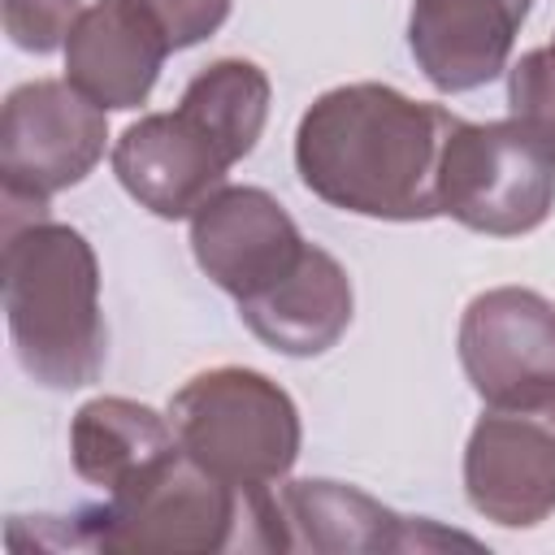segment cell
Returning <instances> with one entry per match:
<instances>
[{"instance_id":"2","label":"cell","mask_w":555,"mask_h":555,"mask_svg":"<svg viewBox=\"0 0 555 555\" xmlns=\"http://www.w3.org/2000/svg\"><path fill=\"white\" fill-rule=\"evenodd\" d=\"M4 321L30 382L78 390L104 373L100 260L82 230L48 212L4 217Z\"/></svg>"},{"instance_id":"9","label":"cell","mask_w":555,"mask_h":555,"mask_svg":"<svg viewBox=\"0 0 555 555\" xmlns=\"http://www.w3.org/2000/svg\"><path fill=\"white\" fill-rule=\"evenodd\" d=\"M230 165L234 156L221 147V139L182 104L173 113L130 121L113 143L117 182L160 221L195 217V208L225 186Z\"/></svg>"},{"instance_id":"20","label":"cell","mask_w":555,"mask_h":555,"mask_svg":"<svg viewBox=\"0 0 555 555\" xmlns=\"http://www.w3.org/2000/svg\"><path fill=\"white\" fill-rule=\"evenodd\" d=\"M551 48H555V39H551Z\"/></svg>"},{"instance_id":"1","label":"cell","mask_w":555,"mask_h":555,"mask_svg":"<svg viewBox=\"0 0 555 555\" xmlns=\"http://www.w3.org/2000/svg\"><path fill=\"white\" fill-rule=\"evenodd\" d=\"M460 117L386 82H347L317 95L295 130L299 182L330 208L377 221L442 217L438 169Z\"/></svg>"},{"instance_id":"6","label":"cell","mask_w":555,"mask_h":555,"mask_svg":"<svg viewBox=\"0 0 555 555\" xmlns=\"http://www.w3.org/2000/svg\"><path fill=\"white\" fill-rule=\"evenodd\" d=\"M108 117L74 82L35 78L9 91L0 113L4 217L48 212V199L78 186L104 156Z\"/></svg>"},{"instance_id":"19","label":"cell","mask_w":555,"mask_h":555,"mask_svg":"<svg viewBox=\"0 0 555 555\" xmlns=\"http://www.w3.org/2000/svg\"><path fill=\"white\" fill-rule=\"evenodd\" d=\"M139 4L160 22L173 52L204 43L230 17V0H139Z\"/></svg>"},{"instance_id":"11","label":"cell","mask_w":555,"mask_h":555,"mask_svg":"<svg viewBox=\"0 0 555 555\" xmlns=\"http://www.w3.org/2000/svg\"><path fill=\"white\" fill-rule=\"evenodd\" d=\"M291 551H438L477 546V538L434 525L429 516H399L347 481H282L278 486Z\"/></svg>"},{"instance_id":"12","label":"cell","mask_w":555,"mask_h":555,"mask_svg":"<svg viewBox=\"0 0 555 555\" xmlns=\"http://www.w3.org/2000/svg\"><path fill=\"white\" fill-rule=\"evenodd\" d=\"M169 52L160 22L139 0H95L65 39V82L104 113H126L147 104Z\"/></svg>"},{"instance_id":"13","label":"cell","mask_w":555,"mask_h":555,"mask_svg":"<svg viewBox=\"0 0 555 555\" xmlns=\"http://www.w3.org/2000/svg\"><path fill=\"white\" fill-rule=\"evenodd\" d=\"M529 9L533 0H412L408 48L438 91H477L507 69Z\"/></svg>"},{"instance_id":"3","label":"cell","mask_w":555,"mask_h":555,"mask_svg":"<svg viewBox=\"0 0 555 555\" xmlns=\"http://www.w3.org/2000/svg\"><path fill=\"white\" fill-rule=\"evenodd\" d=\"M56 546L91 551H291L278 490L230 486L178 447L134 486L65 516Z\"/></svg>"},{"instance_id":"14","label":"cell","mask_w":555,"mask_h":555,"mask_svg":"<svg viewBox=\"0 0 555 555\" xmlns=\"http://www.w3.org/2000/svg\"><path fill=\"white\" fill-rule=\"evenodd\" d=\"M351 312H356V295L347 269L317 243L304 247L299 264L286 278L238 304L243 325L264 347L295 360L330 351L347 334Z\"/></svg>"},{"instance_id":"8","label":"cell","mask_w":555,"mask_h":555,"mask_svg":"<svg viewBox=\"0 0 555 555\" xmlns=\"http://www.w3.org/2000/svg\"><path fill=\"white\" fill-rule=\"evenodd\" d=\"M460 364L481 403L555 399V304L529 286H494L460 317Z\"/></svg>"},{"instance_id":"5","label":"cell","mask_w":555,"mask_h":555,"mask_svg":"<svg viewBox=\"0 0 555 555\" xmlns=\"http://www.w3.org/2000/svg\"><path fill=\"white\" fill-rule=\"evenodd\" d=\"M442 217L490 238H520L555 208V147L516 117L455 121L438 169Z\"/></svg>"},{"instance_id":"18","label":"cell","mask_w":555,"mask_h":555,"mask_svg":"<svg viewBox=\"0 0 555 555\" xmlns=\"http://www.w3.org/2000/svg\"><path fill=\"white\" fill-rule=\"evenodd\" d=\"M82 9V0H4V35L22 52H56L65 48Z\"/></svg>"},{"instance_id":"7","label":"cell","mask_w":555,"mask_h":555,"mask_svg":"<svg viewBox=\"0 0 555 555\" xmlns=\"http://www.w3.org/2000/svg\"><path fill=\"white\" fill-rule=\"evenodd\" d=\"M464 494L503 529H533L555 512V399L486 403L464 447Z\"/></svg>"},{"instance_id":"15","label":"cell","mask_w":555,"mask_h":555,"mask_svg":"<svg viewBox=\"0 0 555 555\" xmlns=\"http://www.w3.org/2000/svg\"><path fill=\"white\" fill-rule=\"evenodd\" d=\"M178 447L182 442H178V429L169 416H160L147 403L121 399V395L87 399L69 421L74 473L87 486H100L104 494L134 486Z\"/></svg>"},{"instance_id":"17","label":"cell","mask_w":555,"mask_h":555,"mask_svg":"<svg viewBox=\"0 0 555 555\" xmlns=\"http://www.w3.org/2000/svg\"><path fill=\"white\" fill-rule=\"evenodd\" d=\"M507 108L533 130L546 147H555V48H533L507 69Z\"/></svg>"},{"instance_id":"10","label":"cell","mask_w":555,"mask_h":555,"mask_svg":"<svg viewBox=\"0 0 555 555\" xmlns=\"http://www.w3.org/2000/svg\"><path fill=\"white\" fill-rule=\"evenodd\" d=\"M308 238L295 217L264 186H221L191 217V251L195 264L225 291L234 304L269 291L286 278Z\"/></svg>"},{"instance_id":"16","label":"cell","mask_w":555,"mask_h":555,"mask_svg":"<svg viewBox=\"0 0 555 555\" xmlns=\"http://www.w3.org/2000/svg\"><path fill=\"white\" fill-rule=\"evenodd\" d=\"M269 74L256 65V61H243V56H221L212 65H204L186 91H182V108L191 117H199L217 139L221 147L234 156V165L243 156H251L256 139L264 134V121H269Z\"/></svg>"},{"instance_id":"4","label":"cell","mask_w":555,"mask_h":555,"mask_svg":"<svg viewBox=\"0 0 555 555\" xmlns=\"http://www.w3.org/2000/svg\"><path fill=\"white\" fill-rule=\"evenodd\" d=\"M169 421L191 460L230 486H282L299 460V408L264 373L221 364L195 373L173 399Z\"/></svg>"}]
</instances>
